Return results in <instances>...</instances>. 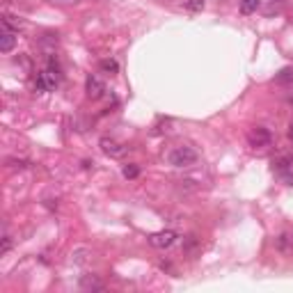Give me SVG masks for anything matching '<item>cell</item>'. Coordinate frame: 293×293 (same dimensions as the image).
<instances>
[{"label":"cell","instance_id":"cell-17","mask_svg":"<svg viewBox=\"0 0 293 293\" xmlns=\"http://www.w3.org/2000/svg\"><path fill=\"white\" fill-rule=\"evenodd\" d=\"M288 137L293 140V124H291V128H288Z\"/></svg>","mask_w":293,"mask_h":293},{"label":"cell","instance_id":"cell-7","mask_svg":"<svg viewBox=\"0 0 293 293\" xmlns=\"http://www.w3.org/2000/svg\"><path fill=\"white\" fill-rule=\"evenodd\" d=\"M14 46H16V35H14V30L3 27V35H0V50H3V53H9Z\"/></svg>","mask_w":293,"mask_h":293},{"label":"cell","instance_id":"cell-10","mask_svg":"<svg viewBox=\"0 0 293 293\" xmlns=\"http://www.w3.org/2000/svg\"><path fill=\"white\" fill-rule=\"evenodd\" d=\"M259 5H261V0H241V12L243 14H252V12L259 9Z\"/></svg>","mask_w":293,"mask_h":293},{"label":"cell","instance_id":"cell-4","mask_svg":"<svg viewBox=\"0 0 293 293\" xmlns=\"http://www.w3.org/2000/svg\"><path fill=\"white\" fill-rule=\"evenodd\" d=\"M174 241H177V233L169 231V229H165V231H158V233H151L149 236V243L154 247H158V250H165V247L174 245Z\"/></svg>","mask_w":293,"mask_h":293},{"label":"cell","instance_id":"cell-15","mask_svg":"<svg viewBox=\"0 0 293 293\" xmlns=\"http://www.w3.org/2000/svg\"><path fill=\"white\" fill-rule=\"evenodd\" d=\"M188 9L190 12H201L204 9V0H188Z\"/></svg>","mask_w":293,"mask_h":293},{"label":"cell","instance_id":"cell-1","mask_svg":"<svg viewBox=\"0 0 293 293\" xmlns=\"http://www.w3.org/2000/svg\"><path fill=\"white\" fill-rule=\"evenodd\" d=\"M197 151L192 149V146H186V144H181V146H174L172 151H169V163L174 165V167H190V165H195L197 163Z\"/></svg>","mask_w":293,"mask_h":293},{"label":"cell","instance_id":"cell-5","mask_svg":"<svg viewBox=\"0 0 293 293\" xmlns=\"http://www.w3.org/2000/svg\"><path fill=\"white\" fill-rule=\"evenodd\" d=\"M99 144H101V149H103L108 156H112V158H119V156L126 154V146H124L122 142L112 140V137H101Z\"/></svg>","mask_w":293,"mask_h":293},{"label":"cell","instance_id":"cell-14","mask_svg":"<svg viewBox=\"0 0 293 293\" xmlns=\"http://www.w3.org/2000/svg\"><path fill=\"white\" fill-rule=\"evenodd\" d=\"M9 247H12V238H9V233H3V245H0V254H7Z\"/></svg>","mask_w":293,"mask_h":293},{"label":"cell","instance_id":"cell-3","mask_svg":"<svg viewBox=\"0 0 293 293\" xmlns=\"http://www.w3.org/2000/svg\"><path fill=\"white\" fill-rule=\"evenodd\" d=\"M270 140H273V135H270V131L263 128V126H256V128H252V131L247 133V142H250V146H254V149L268 146Z\"/></svg>","mask_w":293,"mask_h":293},{"label":"cell","instance_id":"cell-16","mask_svg":"<svg viewBox=\"0 0 293 293\" xmlns=\"http://www.w3.org/2000/svg\"><path fill=\"white\" fill-rule=\"evenodd\" d=\"M85 254H87V250L73 252V261H76V263H85Z\"/></svg>","mask_w":293,"mask_h":293},{"label":"cell","instance_id":"cell-8","mask_svg":"<svg viewBox=\"0 0 293 293\" xmlns=\"http://www.w3.org/2000/svg\"><path fill=\"white\" fill-rule=\"evenodd\" d=\"M277 250L284 256H293V233H282L277 238Z\"/></svg>","mask_w":293,"mask_h":293},{"label":"cell","instance_id":"cell-13","mask_svg":"<svg viewBox=\"0 0 293 293\" xmlns=\"http://www.w3.org/2000/svg\"><path fill=\"white\" fill-rule=\"evenodd\" d=\"M275 80H277V82H293V69H282Z\"/></svg>","mask_w":293,"mask_h":293},{"label":"cell","instance_id":"cell-6","mask_svg":"<svg viewBox=\"0 0 293 293\" xmlns=\"http://www.w3.org/2000/svg\"><path fill=\"white\" fill-rule=\"evenodd\" d=\"M85 92H87V96H90V99H94V101L101 99V96H103V92H105L103 80H101V78H96V76H87Z\"/></svg>","mask_w":293,"mask_h":293},{"label":"cell","instance_id":"cell-2","mask_svg":"<svg viewBox=\"0 0 293 293\" xmlns=\"http://www.w3.org/2000/svg\"><path fill=\"white\" fill-rule=\"evenodd\" d=\"M57 82H60V71H55V69H46V71H41L39 76H37V90H41V92H50V90H55L57 87Z\"/></svg>","mask_w":293,"mask_h":293},{"label":"cell","instance_id":"cell-9","mask_svg":"<svg viewBox=\"0 0 293 293\" xmlns=\"http://www.w3.org/2000/svg\"><path fill=\"white\" fill-rule=\"evenodd\" d=\"M80 288H85V291H101L103 284H101L94 275H85V277L80 279Z\"/></svg>","mask_w":293,"mask_h":293},{"label":"cell","instance_id":"cell-12","mask_svg":"<svg viewBox=\"0 0 293 293\" xmlns=\"http://www.w3.org/2000/svg\"><path fill=\"white\" fill-rule=\"evenodd\" d=\"M124 177H126V179H137V177H140V167H137L135 163H128L126 167H124Z\"/></svg>","mask_w":293,"mask_h":293},{"label":"cell","instance_id":"cell-19","mask_svg":"<svg viewBox=\"0 0 293 293\" xmlns=\"http://www.w3.org/2000/svg\"><path fill=\"white\" fill-rule=\"evenodd\" d=\"M275 3H279V0H275Z\"/></svg>","mask_w":293,"mask_h":293},{"label":"cell","instance_id":"cell-11","mask_svg":"<svg viewBox=\"0 0 293 293\" xmlns=\"http://www.w3.org/2000/svg\"><path fill=\"white\" fill-rule=\"evenodd\" d=\"M101 71H105V73H117V71H119V64L114 62V60H103V62H101Z\"/></svg>","mask_w":293,"mask_h":293},{"label":"cell","instance_id":"cell-18","mask_svg":"<svg viewBox=\"0 0 293 293\" xmlns=\"http://www.w3.org/2000/svg\"><path fill=\"white\" fill-rule=\"evenodd\" d=\"M60 3H71V0H60Z\"/></svg>","mask_w":293,"mask_h":293}]
</instances>
